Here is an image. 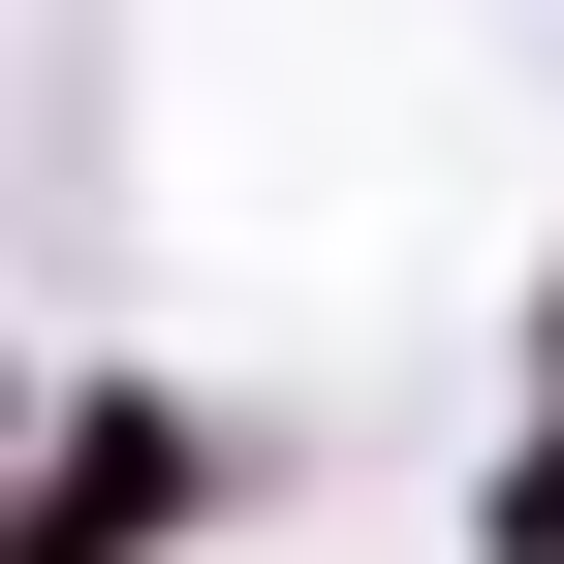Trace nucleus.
<instances>
[{
  "label": "nucleus",
  "mask_w": 564,
  "mask_h": 564,
  "mask_svg": "<svg viewBox=\"0 0 564 564\" xmlns=\"http://www.w3.org/2000/svg\"><path fill=\"white\" fill-rule=\"evenodd\" d=\"M158 502H188V440H158V408H95V440H63V502H32V564H126Z\"/></svg>",
  "instance_id": "nucleus-1"
},
{
  "label": "nucleus",
  "mask_w": 564,
  "mask_h": 564,
  "mask_svg": "<svg viewBox=\"0 0 564 564\" xmlns=\"http://www.w3.org/2000/svg\"><path fill=\"white\" fill-rule=\"evenodd\" d=\"M502 564H564V440H533V470H502Z\"/></svg>",
  "instance_id": "nucleus-2"
}]
</instances>
